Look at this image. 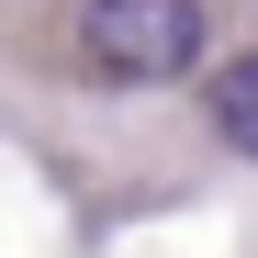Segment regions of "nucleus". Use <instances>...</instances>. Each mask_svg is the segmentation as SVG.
<instances>
[{"label": "nucleus", "instance_id": "2", "mask_svg": "<svg viewBox=\"0 0 258 258\" xmlns=\"http://www.w3.org/2000/svg\"><path fill=\"white\" fill-rule=\"evenodd\" d=\"M213 135H225L247 168H258V56H236V68H213Z\"/></svg>", "mask_w": 258, "mask_h": 258}, {"label": "nucleus", "instance_id": "1", "mask_svg": "<svg viewBox=\"0 0 258 258\" xmlns=\"http://www.w3.org/2000/svg\"><path fill=\"white\" fill-rule=\"evenodd\" d=\"M79 56L123 90H157L202 56V0H79Z\"/></svg>", "mask_w": 258, "mask_h": 258}]
</instances>
